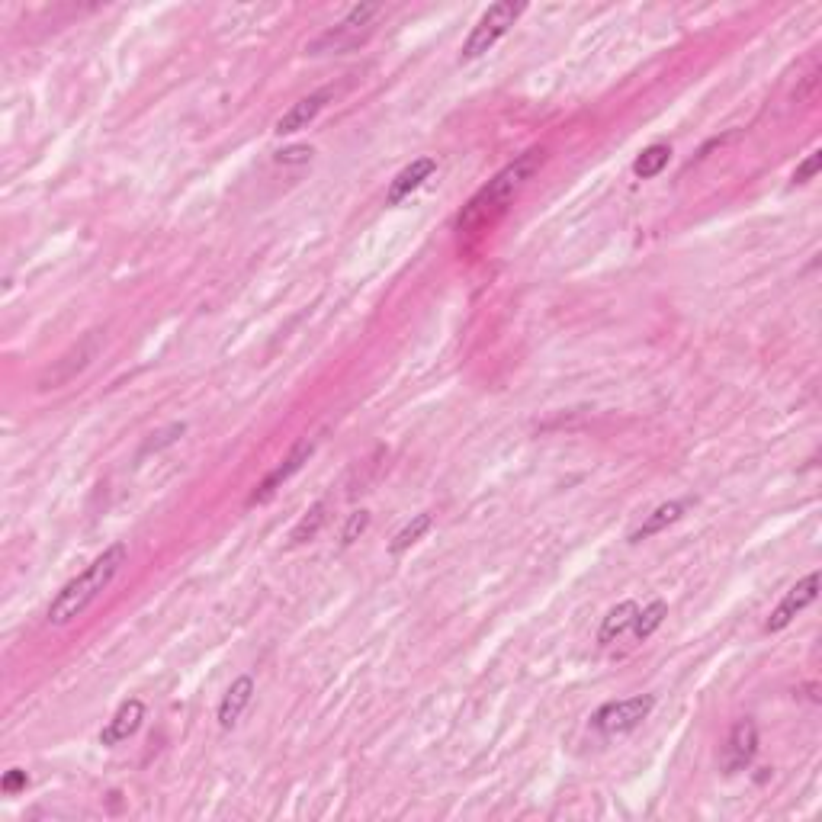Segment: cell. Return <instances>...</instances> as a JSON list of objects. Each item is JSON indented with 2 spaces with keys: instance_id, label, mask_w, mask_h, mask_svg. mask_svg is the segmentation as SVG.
<instances>
[{
  "instance_id": "ac0fdd59",
  "label": "cell",
  "mask_w": 822,
  "mask_h": 822,
  "mask_svg": "<svg viewBox=\"0 0 822 822\" xmlns=\"http://www.w3.org/2000/svg\"><path fill=\"white\" fill-rule=\"evenodd\" d=\"M668 161H672V148L668 145H649L643 155L633 161V174L639 180H652V177H659L665 171Z\"/></svg>"
},
{
  "instance_id": "3957f363",
  "label": "cell",
  "mask_w": 822,
  "mask_h": 822,
  "mask_svg": "<svg viewBox=\"0 0 822 822\" xmlns=\"http://www.w3.org/2000/svg\"><path fill=\"white\" fill-rule=\"evenodd\" d=\"M379 13H383V7H379V4H360V7H354L338 26L325 29V33L318 36L315 42H309V52L312 55H322V52H350V49H357V45H363V42L373 36V23H376Z\"/></svg>"
},
{
  "instance_id": "ba28073f",
  "label": "cell",
  "mask_w": 822,
  "mask_h": 822,
  "mask_svg": "<svg viewBox=\"0 0 822 822\" xmlns=\"http://www.w3.org/2000/svg\"><path fill=\"white\" fill-rule=\"evenodd\" d=\"M312 450H315V447L309 444V440H299V444H296L293 450H289V456H286V460H283V463H280L277 469H273V473H270V476H267V479H264L261 485H257V492L251 495V505H261V501H267V498H270L273 492L280 489L283 482H289V479H293V476L299 473V469L309 463Z\"/></svg>"
},
{
  "instance_id": "5bb4252c",
  "label": "cell",
  "mask_w": 822,
  "mask_h": 822,
  "mask_svg": "<svg viewBox=\"0 0 822 822\" xmlns=\"http://www.w3.org/2000/svg\"><path fill=\"white\" fill-rule=\"evenodd\" d=\"M691 501H665V505H659L656 511H652L643 524H639L633 534H630V543H639V540H646L652 534H662L665 527H672L675 521H681V514L688 511Z\"/></svg>"
},
{
  "instance_id": "d6986e66",
  "label": "cell",
  "mask_w": 822,
  "mask_h": 822,
  "mask_svg": "<svg viewBox=\"0 0 822 822\" xmlns=\"http://www.w3.org/2000/svg\"><path fill=\"white\" fill-rule=\"evenodd\" d=\"M325 511H328L325 501H318V505H312L306 514H302V521L293 527V534H289V546H299V543L315 540L318 530H322V524H325V517H328Z\"/></svg>"
},
{
  "instance_id": "277c9868",
  "label": "cell",
  "mask_w": 822,
  "mask_h": 822,
  "mask_svg": "<svg viewBox=\"0 0 822 822\" xmlns=\"http://www.w3.org/2000/svg\"><path fill=\"white\" fill-rule=\"evenodd\" d=\"M524 13V4H514V0H501V4H492L489 10L482 13L479 23L473 26L466 45H463V58H479L492 49V45L508 33V29L517 23V17Z\"/></svg>"
},
{
  "instance_id": "7c38bea8",
  "label": "cell",
  "mask_w": 822,
  "mask_h": 822,
  "mask_svg": "<svg viewBox=\"0 0 822 822\" xmlns=\"http://www.w3.org/2000/svg\"><path fill=\"white\" fill-rule=\"evenodd\" d=\"M437 171V161L434 158H418V161H411L405 171H399V177L392 180V187H389V196L386 200L395 206V203H402L408 200L411 193L421 190L424 187V180H431Z\"/></svg>"
},
{
  "instance_id": "52a82bcc",
  "label": "cell",
  "mask_w": 822,
  "mask_h": 822,
  "mask_svg": "<svg viewBox=\"0 0 822 822\" xmlns=\"http://www.w3.org/2000/svg\"><path fill=\"white\" fill-rule=\"evenodd\" d=\"M816 591H819V572H810L806 578H800V582L794 585L787 591V595L781 598V604L774 607V614L768 617V633H778V630H784L790 620H794L803 607H810L813 601H816Z\"/></svg>"
},
{
  "instance_id": "8992f818",
  "label": "cell",
  "mask_w": 822,
  "mask_h": 822,
  "mask_svg": "<svg viewBox=\"0 0 822 822\" xmlns=\"http://www.w3.org/2000/svg\"><path fill=\"white\" fill-rule=\"evenodd\" d=\"M94 354H97V334H90L87 341H81L78 347H71L62 360H55L52 367L39 376V389H42V392L62 389V386L71 383V379L78 376L81 370H87V363L94 360Z\"/></svg>"
},
{
  "instance_id": "5b68a950",
  "label": "cell",
  "mask_w": 822,
  "mask_h": 822,
  "mask_svg": "<svg viewBox=\"0 0 822 822\" xmlns=\"http://www.w3.org/2000/svg\"><path fill=\"white\" fill-rule=\"evenodd\" d=\"M652 707H656V700L649 694L614 700V704H604L595 717H591V726H595L601 736H627L649 717Z\"/></svg>"
},
{
  "instance_id": "ffe728a7",
  "label": "cell",
  "mask_w": 822,
  "mask_h": 822,
  "mask_svg": "<svg viewBox=\"0 0 822 822\" xmlns=\"http://www.w3.org/2000/svg\"><path fill=\"white\" fill-rule=\"evenodd\" d=\"M370 527V511H357V514H350V521H347V527H344V534H341V543L344 546H350L354 543L363 530Z\"/></svg>"
},
{
  "instance_id": "4fadbf2b",
  "label": "cell",
  "mask_w": 822,
  "mask_h": 822,
  "mask_svg": "<svg viewBox=\"0 0 822 822\" xmlns=\"http://www.w3.org/2000/svg\"><path fill=\"white\" fill-rule=\"evenodd\" d=\"M251 697H254V678H251V675L235 678V681H232V688L225 691L222 704H219V726H222V729H232V726L241 720V713L248 710Z\"/></svg>"
},
{
  "instance_id": "9a60e30c",
  "label": "cell",
  "mask_w": 822,
  "mask_h": 822,
  "mask_svg": "<svg viewBox=\"0 0 822 822\" xmlns=\"http://www.w3.org/2000/svg\"><path fill=\"white\" fill-rule=\"evenodd\" d=\"M636 614H639V604H636V601H623V604H617L614 611L604 617V623H601L598 643H601V646H611V643H617L620 636H627V633L633 630V623H636Z\"/></svg>"
},
{
  "instance_id": "6da1fadb",
  "label": "cell",
  "mask_w": 822,
  "mask_h": 822,
  "mask_svg": "<svg viewBox=\"0 0 822 822\" xmlns=\"http://www.w3.org/2000/svg\"><path fill=\"white\" fill-rule=\"evenodd\" d=\"M126 559H129L126 543H113V546H106L84 572L74 575L49 604V614L45 617H49L52 627H65V623H71L74 617H81L87 607L113 585V578L126 566Z\"/></svg>"
},
{
  "instance_id": "30bf717a",
  "label": "cell",
  "mask_w": 822,
  "mask_h": 822,
  "mask_svg": "<svg viewBox=\"0 0 822 822\" xmlns=\"http://www.w3.org/2000/svg\"><path fill=\"white\" fill-rule=\"evenodd\" d=\"M328 90H318V94H309V97H302L299 103H293L289 110L277 119V126H273V132L277 135H293L299 129H309L315 123V116L325 110V103H328Z\"/></svg>"
},
{
  "instance_id": "9c48e42d",
  "label": "cell",
  "mask_w": 822,
  "mask_h": 822,
  "mask_svg": "<svg viewBox=\"0 0 822 822\" xmlns=\"http://www.w3.org/2000/svg\"><path fill=\"white\" fill-rule=\"evenodd\" d=\"M755 752H758V726L752 720H739L726 742V771L736 774L742 768H749Z\"/></svg>"
},
{
  "instance_id": "8fae6325",
  "label": "cell",
  "mask_w": 822,
  "mask_h": 822,
  "mask_svg": "<svg viewBox=\"0 0 822 822\" xmlns=\"http://www.w3.org/2000/svg\"><path fill=\"white\" fill-rule=\"evenodd\" d=\"M142 720H145V704H142V700H126V704L113 713V720L103 726L100 742H103V745H119V742H126L129 736L139 733Z\"/></svg>"
},
{
  "instance_id": "44dd1931",
  "label": "cell",
  "mask_w": 822,
  "mask_h": 822,
  "mask_svg": "<svg viewBox=\"0 0 822 822\" xmlns=\"http://www.w3.org/2000/svg\"><path fill=\"white\" fill-rule=\"evenodd\" d=\"M26 787H29V778H26V771H23V768H10V771L4 774V781H0V790H4L7 797L20 794V790H26Z\"/></svg>"
},
{
  "instance_id": "7a4b0ae2",
  "label": "cell",
  "mask_w": 822,
  "mask_h": 822,
  "mask_svg": "<svg viewBox=\"0 0 822 822\" xmlns=\"http://www.w3.org/2000/svg\"><path fill=\"white\" fill-rule=\"evenodd\" d=\"M540 164H543V151H527V155L511 161L508 167H501V171L460 212V232H463V228H466V232H473V228L492 225L501 216V212L511 206L514 196L527 187V180L540 171Z\"/></svg>"
},
{
  "instance_id": "7402d4cb",
  "label": "cell",
  "mask_w": 822,
  "mask_h": 822,
  "mask_svg": "<svg viewBox=\"0 0 822 822\" xmlns=\"http://www.w3.org/2000/svg\"><path fill=\"white\" fill-rule=\"evenodd\" d=\"M819 167H822V151H813L810 158H806L800 167H797V174H794V184H810V180L819 174Z\"/></svg>"
},
{
  "instance_id": "2e32d148",
  "label": "cell",
  "mask_w": 822,
  "mask_h": 822,
  "mask_svg": "<svg viewBox=\"0 0 822 822\" xmlns=\"http://www.w3.org/2000/svg\"><path fill=\"white\" fill-rule=\"evenodd\" d=\"M665 614H668V604L665 601H652L649 607H639L636 623H633V630H630L633 643H646V639L662 627Z\"/></svg>"
},
{
  "instance_id": "603a6c76",
  "label": "cell",
  "mask_w": 822,
  "mask_h": 822,
  "mask_svg": "<svg viewBox=\"0 0 822 822\" xmlns=\"http://www.w3.org/2000/svg\"><path fill=\"white\" fill-rule=\"evenodd\" d=\"M306 158H312V148H306V145L286 148V151H280V155H277V161H283V164H289V161H306Z\"/></svg>"
},
{
  "instance_id": "e0dca14e",
  "label": "cell",
  "mask_w": 822,
  "mask_h": 822,
  "mask_svg": "<svg viewBox=\"0 0 822 822\" xmlns=\"http://www.w3.org/2000/svg\"><path fill=\"white\" fill-rule=\"evenodd\" d=\"M434 527V517L431 514H415L411 517V521L399 530V534H395V540L389 543V553L392 556H402L408 546H415L424 534H428V530Z\"/></svg>"
}]
</instances>
